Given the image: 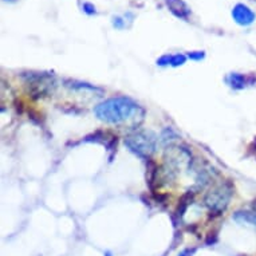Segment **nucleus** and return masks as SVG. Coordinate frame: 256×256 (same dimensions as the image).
Instances as JSON below:
<instances>
[{"mask_svg": "<svg viewBox=\"0 0 256 256\" xmlns=\"http://www.w3.org/2000/svg\"><path fill=\"white\" fill-rule=\"evenodd\" d=\"M232 18L240 26H250L255 22V12L252 11L248 6L243 3H238V4L232 8Z\"/></svg>", "mask_w": 256, "mask_h": 256, "instance_id": "nucleus-5", "label": "nucleus"}, {"mask_svg": "<svg viewBox=\"0 0 256 256\" xmlns=\"http://www.w3.org/2000/svg\"><path fill=\"white\" fill-rule=\"evenodd\" d=\"M82 10H84V12H86L88 15H94V14H97V10H96L94 4H92V3H84Z\"/></svg>", "mask_w": 256, "mask_h": 256, "instance_id": "nucleus-13", "label": "nucleus"}, {"mask_svg": "<svg viewBox=\"0 0 256 256\" xmlns=\"http://www.w3.org/2000/svg\"><path fill=\"white\" fill-rule=\"evenodd\" d=\"M66 88H70L72 90H78V92H98L102 94L104 90L100 88H96L92 84H84V82H76V80H66Z\"/></svg>", "mask_w": 256, "mask_h": 256, "instance_id": "nucleus-8", "label": "nucleus"}, {"mask_svg": "<svg viewBox=\"0 0 256 256\" xmlns=\"http://www.w3.org/2000/svg\"><path fill=\"white\" fill-rule=\"evenodd\" d=\"M234 220L238 222L239 224H246V226H252V227H256V212H247V210H243V212H236L234 214Z\"/></svg>", "mask_w": 256, "mask_h": 256, "instance_id": "nucleus-9", "label": "nucleus"}, {"mask_svg": "<svg viewBox=\"0 0 256 256\" xmlns=\"http://www.w3.org/2000/svg\"><path fill=\"white\" fill-rule=\"evenodd\" d=\"M113 26L117 30H122L126 27V23H125V20H124V18L114 16L113 18Z\"/></svg>", "mask_w": 256, "mask_h": 256, "instance_id": "nucleus-12", "label": "nucleus"}, {"mask_svg": "<svg viewBox=\"0 0 256 256\" xmlns=\"http://www.w3.org/2000/svg\"><path fill=\"white\" fill-rule=\"evenodd\" d=\"M186 56L189 59H192V60H202V59L206 58V52L204 51H192Z\"/></svg>", "mask_w": 256, "mask_h": 256, "instance_id": "nucleus-11", "label": "nucleus"}, {"mask_svg": "<svg viewBox=\"0 0 256 256\" xmlns=\"http://www.w3.org/2000/svg\"><path fill=\"white\" fill-rule=\"evenodd\" d=\"M4 2H15V0H4Z\"/></svg>", "mask_w": 256, "mask_h": 256, "instance_id": "nucleus-14", "label": "nucleus"}, {"mask_svg": "<svg viewBox=\"0 0 256 256\" xmlns=\"http://www.w3.org/2000/svg\"><path fill=\"white\" fill-rule=\"evenodd\" d=\"M186 55L184 54H174L170 55V66L173 68H177V66H182L185 62H186Z\"/></svg>", "mask_w": 256, "mask_h": 256, "instance_id": "nucleus-10", "label": "nucleus"}, {"mask_svg": "<svg viewBox=\"0 0 256 256\" xmlns=\"http://www.w3.org/2000/svg\"><path fill=\"white\" fill-rule=\"evenodd\" d=\"M232 196H234V185L231 181H224L222 184L216 185L214 189H210L204 198V204L210 214L218 216L227 210Z\"/></svg>", "mask_w": 256, "mask_h": 256, "instance_id": "nucleus-2", "label": "nucleus"}, {"mask_svg": "<svg viewBox=\"0 0 256 256\" xmlns=\"http://www.w3.org/2000/svg\"><path fill=\"white\" fill-rule=\"evenodd\" d=\"M125 145L140 157H149L156 150V137L150 133L136 132L125 138Z\"/></svg>", "mask_w": 256, "mask_h": 256, "instance_id": "nucleus-4", "label": "nucleus"}, {"mask_svg": "<svg viewBox=\"0 0 256 256\" xmlns=\"http://www.w3.org/2000/svg\"><path fill=\"white\" fill-rule=\"evenodd\" d=\"M96 117L106 124L125 125L132 122V125H140L144 121L145 110L128 97H116L106 100L94 109Z\"/></svg>", "mask_w": 256, "mask_h": 256, "instance_id": "nucleus-1", "label": "nucleus"}, {"mask_svg": "<svg viewBox=\"0 0 256 256\" xmlns=\"http://www.w3.org/2000/svg\"><path fill=\"white\" fill-rule=\"evenodd\" d=\"M165 3L174 16L182 20H188L190 16V8L184 0H165Z\"/></svg>", "mask_w": 256, "mask_h": 256, "instance_id": "nucleus-6", "label": "nucleus"}, {"mask_svg": "<svg viewBox=\"0 0 256 256\" xmlns=\"http://www.w3.org/2000/svg\"><path fill=\"white\" fill-rule=\"evenodd\" d=\"M227 82L232 88L240 90V88H244L248 84H254L255 82V76H244V74H239V72H231L227 76Z\"/></svg>", "mask_w": 256, "mask_h": 256, "instance_id": "nucleus-7", "label": "nucleus"}, {"mask_svg": "<svg viewBox=\"0 0 256 256\" xmlns=\"http://www.w3.org/2000/svg\"><path fill=\"white\" fill-rule=\"evenodd\" d=\"M23 80L28 84L30 92L38 97L50 94L55 88V78L50 72H26Z\"/></svg>", "mask_w": 256, "mask_h": 256, "instance_id": "nucleus-3", "label": "nucleus"}]
</instances>
